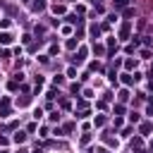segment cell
Masks as SVG:
<instances>
[{
	"instance_id": "cell-2",
	"label": "cell",
	"mask_w": 153,
	"mask_h": 153,
	"mask_svg": "<svg viewBox=\"0 0 153 153\" xmlns=\"http://www.w3.org/2000/svg\"><path fill=\"white\" fill-rule=\"evenodd\" d=\"M127 34H129V24H124V26H122V31H120V36H122V38H127Z\"/></svg>"
},
{
	"instance_id": "cell-3",
	"label": "cell",
	"mask_w": 153,
	"mask_h": 153,
	"mask_svg": "<svg viewBox=\"0 0 153 153\" xmlns=\"http://www.w3.org/2000/svg\"><path fill=\"white\" fill-rule=\"evenodd\" d=\"M0 41H3V43H10L12 36H10V34H3V36H0Z\"/></svg>"
},
{
	"instance_id": "cell-1",
	"label": "cell",
	"mask_w": 153,
	"mask_h": 153,
	"mask_svg": "<svg viewBox=\"0 0 153 153\" xmlns=\"http://www.w3.org/2000/svg\"><path fill=\"white\" fill-rule=\"evenodd\" d=\"M43 7H46L43 0H36V3H34V10H43Z\"/></svg>"
},
{
	"instance_id": "cell-6",
	"label": "cell",
	"mask_w": 153,
	"mask_h": 153,
	"mask_svg": "<svg viewBox=\"0 0 153 153\" xmlns=\"http://www.w3.org/2000/svg\"><path fill=\"white\" fill-rule=\"evenodd\" d=\"M151 76H153V67H151Z\"/></svg>"
},
{
	"instance_id": "cell-5",
	"label": "cell",
	"mask_w": 153,
	"mask_h": 153,
	"mask_svg": "<svg viewBox=\"0 0 153 153\" xmlns=\"http://www.w3.org/2000/svg\"><path fill=\"white\" fill-rule=\"evenodd\" d=\"M98 153H108V151H105V148H101V151H98Z\"/></svg>"
},
{
	"instance_id": "cell-4",
	"label": "cell",
	"mask_w": 153,
	"mask_h": 153,
	"mask_svg": "<svg viewBox=\"0 0 153 153\" xmlns=\"http://www.w3.org/2000/svg\"><path fill=\"white\" fill-rule=\"evenodd\" d=\"M115 3H117V5H124V3H127V0H115Z\"/></svg>"
}]
</instances>
